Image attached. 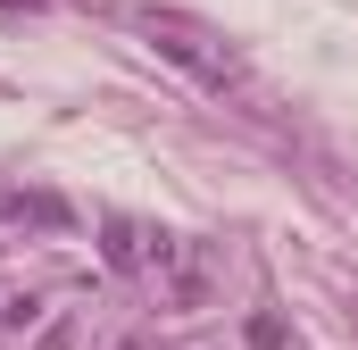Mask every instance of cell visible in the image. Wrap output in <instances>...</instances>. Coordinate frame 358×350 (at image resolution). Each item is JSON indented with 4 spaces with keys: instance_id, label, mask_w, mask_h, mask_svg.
I'll return each mask as SVG.
<instances>
[{
    "instance_id": "5",
    "label": "cell",
    "mask_w": 358,
    "mask_h": 350,
    "mask_svg": "<svg viewBox=\"0 0 358 350\" xmlns=\"http://www.w3.org/2000/svg\"><path fill=\"white\" fill-rule=\"evenodd\" d=\"M34 350H76V317H59V326H50V334H42Z\"/></svg>"
},
{
    "instance_id": "4",
    "label": "cell",
    "mask_w": 358,
    "mask_h": 350,
    "mask_svg": "<svg viewBox=\"0 0 358 350\" xmlns=\"http://www.w3.org/2000/svg\"><path fill=\"white\" fill-rule=\"evenodd\" d=\"M100 242H108V267H150V234H134L125 217H108Z\"/></svg>"
},
{
    "instance_id": "6",
    "label": "cell",
    "mask_w": 358,
    "mask_h": 350,
    "mask_svg": "<svg viewBox=\"0 0 358 350\" xmlns=\"http://www.w3.org/2000/svg\"><path fill=\"white\" fill-rule=\"evenodd\" d=\"M0 8H8V17H34V8H42V0H0Z\"/></svg>"
},
{
    "instance_id": "3",
    "label": "cell",
    "mask_w": 358,
    "mask_h": 350,
    "mask_svg": "<svg viewBox=\"0 0 358 350\" xmlns=\"http://www.w3.org/2000/svg\"><path fill=\"white\" fill-rule=\"evenodd\" d=\"M159 275H167V309H208V267H200V259H183V251H176Z\"/></svg>"
},
{
    "instance_id": "2",
    "label": "cell",
    "mask_w": 358,
    "mask_h": 350,
    "mask_svg": "<svg viewBox=\"0 0 358 350\" xmlns=\"http://www.w3.org/2000/svg\"><path fill=\"white\" fill-rule=\"evenodd\" d=\"M0 217H8V225H34V234H67V225H76V209H67L59 192H8Z\"/></svg>"
},
{
    "instance_id": "1",
    "label": "cell",
    "mask_w": 358,
    "mask_h": 350,
    "mask_svg": "<svg viewBox=\"0 0 358 350\" xmlns=\"http://www.w3.org/2000/svg\"><path fill=\"white\" fill-rule=\"evenodd\" d=\"M134 25L150 34V50H159V59H176L183 76H200V84H208V92H225V84H234V76H242V67H234L225 50H208V34H200L192 17H176V8H142Z\"/></svg>"
}]
</instances>
